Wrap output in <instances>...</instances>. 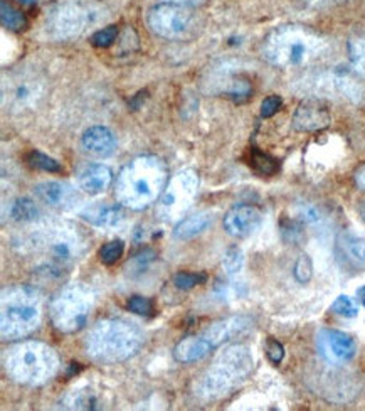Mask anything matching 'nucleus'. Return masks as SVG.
Here are the masks:
<instances>
[{"mask_svg": "<svg viewBox=\"0 0 365 411\" xmlns=\"http://www.w3.org/2000/svg\"><path fill=\"white\" fill-rule=\"evenodd\" d=\"M165 163L155 155H142L126 163L114 184V195L123 207L142 211L160 199L167 187Z\"/></svg>", "mask_w": 365, "mask_h": 411, "instance_id": "1", "label": "nucleus"}, {"mask_svg": "<svg viewBox=\"0 0 365 411\" xmlns=\"http://www.w3.org/2000/svg\"><path fill=\"white\" fill-rule=\"evenodd\" d=\"M29 245L33 251L44 257L35 271H41L49 278H58L62 277L67 266L83 257L86 243L78 227L59 223L39 227L31 236Z\"/></svg>", "mask_w": 365, "mask_h": 411, "instance_id": "2", "label": "nucleus"}, {"mask_svg": "<svg viewBox=\"0 0 365 411\" xmlns=\"http://www.w3.org/2000/svg\"><path fill=\"white\" fill-rule=\"evenodd\" d=\"M327 49V41L315 31L301 26H285L266 38L263 54L278 67H300L319 61Z\"/></svg>", "mask_w": 365, "mask_h": 411, "instance_id": "3", "label": "nucleus"}, {"mask_svg": "<svg viewBox=\"0 0 365 411\" xmlns=\"http://www.w3.org/2000/svg\"><path fill=\"white\" fill-rule=\"evenodd\" d=\"M144 346V332L133 322L105 319L90 330L85 341L88 356L100 364H117L133 357Z\"/></svg>", "mask_w": 365, "mask_h": 411, "instance_id": "4", "label": "nucleus"}, {"mask_svg": "<svg viewBox=\"0 0 365 411\" xmlns=\"http://www.w3.org/2000/svg\"><path fill=\"white\" fill-rule=\"evenodd\" d=\"M253 366L255 361L248 347L243 344L228 347L202 374L196 386L197 396L204 401H216L228 396L251 374Z\"/></svg>", "mask_w": 365, "mask_h": 411, "instance_id": "5", "label": "nucleus"}, {"mask_svg": "<svg viewBox=\"0 0 365 411\" xmlns=\"http://www.w3.org/2000/svg\"><path fill=\"white\" fill-rule=\"evenodd\" d=\"M3 368L7 376L19 385L41 386L58 373L59 357L44 342L24 341L7 349Z\"/></svg>", "mask_w": 365, "mask_h": 411, "instance_id": "6", "label": "nucleus"}, {"mask_svg": "<svg viewBox=\"0 0 365 411\" xmlns=\"http://www.w3.org/2000/svg\"><path fill=\"white\" fill-rule=\"evenodd\" d=\"M42 297L33 287H10L2 292L0 332L2 339L29 336L41 324Z\"/></svg>", "mask_w": 365, "mask_h": 411, "instance_id": "7", "label": "nucleus"}, {"mask_svg": "<svg viewBox=\"0 0 365 411\" xmlns=\"http://www.w3.org/2000/svg\"><path fill=\"white\" fill-rule=\"evenodd\" d=\"M93 307V290L85 283H71L51 303V321L59 332H78L88 322Z\"/></svg>", "mask_w": 365, "mask_h": 411, "instance_id": "8", "label": "nucleus"}, {"mask_svg": "<svg viewBox=\"0 0 365 411\" xmlns=\"http://www.w3.org/2000/svg\"><path fill=\"white\" fill-rule=\"evenodd\" d=\"M199 189V177L194 170L184 169L170 179L157 204V214L165 223H178L194 204Z\"/></svg>", "mask_w": 365, "mask_h": 411, "instance_id": "9", "label": "nucleus"}, {"mask_svg": "<svg viewBox=\"0 0 365 411\" xmlns=\"http://www.w3.org/2000/svg\"><path fill=\"white\" fill-rule=\"evenodd\" d=\"M192 22V12L184 3L162 2L148 14V26L157 35L165 39L182 38Z\"/></svg>", "mask_w": 365, "mask_h": 411, "instance_id": "10", "label": "nucleus"}, {"mask_svg": "<svg viewBox=\"0 0 365 411\" xmlns=\"http://www.w3.org/2000/svg\"><path fill=\"white\" fill-rule=\"evenodd\" d=\"M93 12L81 3H62L47 15V31L58 39H71L79 35L93 22Z\"/></svg>", "mask_w": 365, "mask_h": 411, "instance_id": "11", "label": "nucleus"}, {"mask_svg": "<svg viewBox=\"0 0 365 411\" xmlns=\"http://www.w3.org/2000/svg\"><path fill=\"white\" fill-rule=\"evenodd\" d=\"M316 349L328 364L342 366L354 359L357 344L354 339L342 330L321 329L316 334Z\"/></svg>", "mask_w": 365, "mask_h": 411, "instance_id": "12", "label": "nucleus"}, {"mask_svg": "<svg viewBox=\"0 0 365 411\" xmlns=\"http://www.w3.org/2000/svg\"><path fill=\"white\" fill-rule=\"evenodd\" d=\"M263 214L256 206L237 204L224 216V229L232 238H248L260 229Z\"/></svg>", "mask_w": 365, "mask_h": 411, "instance_id": "13", "label": "nucleus"}, {"mask_svg": "<svg viewBox=\"0 0 365 411\" xmlns=\"http://www.w3.org/2000/svg\"><path fill=\"white\" fill-rule=\"evenodd\" d=\"M330 111L327 105L316 98L301 102L293 115V127L298 131H316L330 125Z\"/></svg>", "mask_w": 365, "mask_h": 411, "instance_id": "14", "label": "nucleus"}, {"mask_svg": "<svg viewBox=\"0 0 365 411\" xmlns=\"http://www.w3.org/2000/svg\"><path fill=\"white\" fill-rule=\"evenodd\" d=\"M34 194L39 201L54 209H71L79 199L73 186L56 181L37 184L34 187Z\"/></svg>", "mask_w": 365, "mask_h": 411, "instance_id": "15", "label": "nucleus"}, {"mask_svg": "<svg viewBox=\"0 0 365 411\" xmlns=\"http://www.w3.org/2000/svg\"><path fill=\"white\" fill-rule=\"evenodd\" d=\"M249 324H251V319L249 317H244V315H234V317H228L224 319V321L214 322L212 325H209L207 329L202 332V336L210 342L212 349H217V347H221L224 342L231 341L234 336L244 332Z\"/></svg>", "mask_w": 365, "mask_h": 411, "instance_id": "16", "label": "nucleus"}, {"mask_svg": "<svg viewBox=\"0 0 365 411\" xmlns=\"http://www.w3.org/2000/svg\"><path fill=\"white\" fill-rule=\"evenodd\" d=\"M81 145L88 154L94 157H108L117 149V138H114L113 131L106 127H90L88 130L83 134Z\"/></svg>", "mask_w": 365, "mask_h": 411, "instance_id": "17", "label": "nucleus"}, {"mask_svg": "<svg viewBox=\"0 0 365 411\" xmlns=\"http://www.w3.org/2000/svg\"><path fill=\"white\" fill-rule=\"evenodd\" d=\"M81 218L96 227H117L121 225L125 214H123L120 202L118 204L98 202V204L86 207L81 213Z\"/></svg>", "mask_w": 365, "mask_h": 411, "instance_id": "18", "label": "nucleus"}, {"mask_svg": "<svg viewBox=\"0 0 365 411\" xmlns=\"http://www.w3.org/2000/svg\"><path fill=\"white\" fill-rule=\"evenodd\" d=\"M111 179L113 175H111L110 167L103 163H91L79 174V189L90 195L101 194L110 187Z\"/></svg>", "mask_w": 365, "mask_h": 411, "instance_id": "19", "label": "nucleus"}, {"mask_svg": "<svg viewBox=\"0 0 365 411\" xmlns=\"http://www.w3.org/2000/svg\"><path fill=\"white\" fill-rule=\"evenodd\" d=\"M340 257L347 260L348 265L355 266L359 270H365V238L352 231H345L337 239Z\"/></svg>", "mask_w": 365, "mask_h": 411, "instance_id": "20", "label": "nucleus"}, {"mask_svg": "<svg viewBox=\"0 0 365 411\" xmlns=\"http://www.w3.org/2000/svg\"><path fill=\"white\" fill-rule=\"evenodd\" d=\"M212 349L210 342L204 336H189L182 339L180 342L173 349V357L177 359L178 362H197L201 359H204Z\"/></svg>", "mask_w": 365, "mask_h": 411, "instance_id": "21", "label": "nucleus"}, {"mask_svg": "<svg viewBox=\"0 0 365 411\" xmlns=\"http://www.w3.org/2000/svg\"><path fill=\"white\" fill-rule=\"evenodd\" d=\"M210 221H212L210 213H207V211H201V213L192 214V216H187L182 219V221H178L176 225V229H173V236L177 239H182V241L196 238L197 234L204 233V231L207 229Z\"/></svg>", "mask_w": 365, "mask_h": 411, "instance_id": "22", "label": "nucleus"}, {"mask_svg": "<svg viewBox=\"0 0 365 411\" xmlns=\"http://www.w3.org/2000/svg\"><path fill=\"white\" fill-rule=\"evenodd\" d=\"M62 408L67 410H98L100 400L93 389H74L62 400Z\"/></svg>", "mask_w": 365, "mask_h": 411, "instance_id": "23", "label": "nucleus"}, {"mask_svg": "<svg viewBox=\"0 0 365 411\" xmlns=\"http://www.w3.org/2000/svg\"><path fill=\"white\" fill-rule=\"evenodd\" d=\"M348 56H350L352 67L360 76H365V29L357 33L348 39Z\"/></svg>", "mask_w": 365, "mask_h": 411, "instance_id": "24", "label": "nucleus"}, {"mask_svg": "<svg viewBox=\"0 0 365 411\" xmlns=\"http://www.w3.org/2000/svg\"><path fill=\"white\" fill-rule=\"evenodd\" d=\"M0 21L6 29L10 31H24L27 27V19L17 7L12 6L7 0L0 2Z\"/></svg>", "mask_w": 365, "mask_h": 411, "instance_id": "25", "label": "nucleus"}, {"mask_svg": "<svg viewBox=\"0 0 365 411\" xmlns=\"http://www.w3.org/2000/svg\"><path fill=\"white\" fill-rule=\"evenodd\" d=\"M9 216L10 219H14V221H22V223L35 221L39 216V209L31 199L19 198L9 204Z\"/></svg>", "mask_w": 365, "mask_h": 411, "instance_id": "26", "label": "nucleus"}, {"mask_svg": "<svg viewBox=\"0 0 365 411\" xmlns=\"http://www.w3.org/2000/svg\"><path fill=\"white\" fill-rule=\"evenodd\" d=\"M249 163H251L253 169H255L256 172L263 175H273L278 172V169H280V166H278V162L271 157V155L264 154V152L257 149L251 150V162Z\"/></svg>", "mask_w": 365, "mask_h": 411, "instance_id": "27", "label": "nucleus"}, {"mask_svg": "<svg viewBox=\"0 0 365 411\" xmlns=\"http://www.w3.org/2000/svg\"><path fill=\"white\" fill-rule=\"evenodd\" d=\"M29 166L34 167V169L44 170V172H61L62 167L56 159L49 157V155L42 154V152H31L29 154Z\"/></svg>", "mask_w": 365, "mask_h": 411, "instance_id": "28", "label": "nucleus"}, {"mask_svg": "<svg viewBox=\"0 0 365 411\" xmlns=\"http://www.w3.org/2000/svg\"><path fill=\"white\" fill-rule=\"evenodd\" d=\"M123 251H125V243L121 239H114L101 246L100 260L103 265H114L123 257Z\"/></svg>", "mask_w": 365, "mask_h": 411, "instance_id": "29", "label": "nucleus"}, {"mask_svg": "<svg viewBox=\"0 0 365 411\" xmlns=\"http://www.w3.org/2000/svg\"><path fill=\"white\" fill-rule=\"evenodd\" d=\"M332 312L340 315V317L352 319L359 314V307H357L354 298L347 297V295H340V297H337V300L332 303Z\"/></svg>", "mask_w": 365, "mask_h": 411, "instance_id": "30", "label": "nucleus"}, {"mask_svg": "<svg viewBox=\"0 0 365 411\" xmlns=\"http://www.w3.org/2000/svg\"><path fill=\"white\" fill-rule=\"evenodd\" d=\"M207 277L204 273H192V271H180L173 277V285L177 287L178 290H190L194 287L202 285Z\"/></svg>", "mask_w": 365, "mask_h": 411, "instance_id": "31", "label": "nucleus"}, {"mask_svg": "<svg viewBox=\"0 0 365 411\" xmlns=\"http://www.w3.org/2000/svg\"><path fill=\"white\" fill-rule=\"evenodd\" d=\"M118 38V27L117 26H108L103 27V29L96 31L93 35H91V44L94 47H110L111 44L117 41Z\"/></svg>", "mask_w": 365, "mask_h": 411, "instance_id": "32", "label": "nucleus"}, {"mask_svg": "<svg viewBox=\"0 0 365 411\" xmlns=\"http://www.w3.org/2000/svg\"><path fill=\"white\" fill-rule=\"evenodd\" d=\"M222 268L229 277L239 273V270L243 268V253L237 248H229L228 253L224 255V260H222Z\"/></svg>", "mask_w": 365, "mask_h": 411, "instance_id": "33", "label": "nucleus"}, {"mask_svg": "<svg viewBox=\"0 0 365 411\" xmlns=\"http://www.w3.org/2000/svg\"><path fill=\"white\" fill-rule=\"evenodd\" d=\"M293 275H295L296 282L300 283L310 282L313 275V263L308 255H300V258L295 263V268H293Z\"/></svg>", "mask_w": 365, "mask_h": 411, "instance_id": "34", "label": "nucleus"}, {"mask_svg": "<svg viewBox=\"0 0 365 411\" xmlns=\"http://www.w3.org/2000/svg\"><path fill=\"white\" fill-rule=\"evenodd\" d=\"M35 98V86L31 85V83L24 81L17 83L14 86V91H12V99H14L17 105H27V103L34 102Z\"/></svg>", "mask_w": 365, "mask_h": 411, "instance_id": "35", "label": "nucleus"}, {"mask_svg": "<svg viewBox=\"0 0 365 411\" xmlns=\"http://www.w3.org/2000/svg\"><path fill=\"white\" fill-rule=\"evenodd\" d=\"M128 310L137 315H142V317H148L153 312V303L144 295H133L128 300Z\"/></svg>", "mask_w": 365, "mask_h": 411, "instance_id": "36", "label": "nucleus"}, {"mask_svg": "<svg viewBox=\"0 0 365 411\" xmlns=\"http://www.w3.org/2000/svg\"><path fill=\"white\" fill-rule=\"evenodd\" d=\"M281 105H283V99L278 97V95H271V97L264 98L263 103H261V117H273V115H276L280 111Z\"/></svg>", "mask_w": 365, "mask_h": 411, "instance_id": "37", "label": "nucleus"}, {"mask_svg": "<svg viewBox=\"0 0 365 411\" xmlns=\"http://www.w3.org/2000/svg\"><path fill=\"white\" fill-rule=\"evenodd\" d=\"M266 354H268L269 361L273 364H280L285 357V347L276 339H268V342H266Z\"/></svg>", "mask_w": 365, "mask_h": 411, "instance_id": "38", "label": "nucleus"}, {"mask_svg": "<svg viewBox=\"0 0 365 411\" xmlns=\"http://www.w3.org/2000/svg\"><path fill=\"white\" fill-rule=\"evenodd\" d=\"M296 214H298L300 221L307 223V225H315V223H319L320 219H321L320 211L316 209L315 206H312V204L300 206L298 207V213H296Z\"/></svg>", "mask_w": 365, "mask_h": 411, "instance_id": "39", "label": "nucleus"}, {"mask_svg": "<svg viewBox=\"0 0 365 411\" xmlns=\"http://www.w3.org/2000/svg\"><path fill=\"white\" fill-rule=\"evenodd\" d=\"M249 95H251V86H249L248 81H237L234 83V86L229 90V97L234 98V102H246V99L249 98Z\"/></svg>", "mask_w": 365, "mask_h": 411, "instance_id": "40", "label": "nucleus"}, {"mask_svg": "<svg viewBox=\"0 0 365 411\" xmlns=\"http://www.w3.org/2000/svg\"><path fill=\"white\" fill-rule=\"evenodd\" d=\"M355 184L359 186V189L365 191V166H360L355 170Z\"/></svg>", "mask_w": 365, "mask_h": 411, "instance_id": "41", "label": "nucleus"}, {"mask_svg": "<svg viewBox=\"0 0 365 411\" xmlns=\"http://www.w3.org/2000/svg\"><path fill=\"white\" fill-rule=\"evenodd\" d=\"M357 297H359L360 303L365 307V287H360V289L357 290Z\"/></svg>", "mask_w": 365, "mask_h": 411, "instance_id": "42", "label": "nucleus"}, {"mask_svg": "<svg viewBox=\"0 0 365 411\" xmlns=\"http://www.w3.org/2000/svg\"><path fill=\"white\" fill-rule=\"evenodd\" d=\"M19 2H21L22 6H35V3H37V0H19Z\"/></svg>", "mask_w": 365, "mask_h": 411, "instance_id": "43", "label": "nucleus"}, {"mask_svg": "<svg viewBox=\"0 0 365 411\" xmlns=\"http://www.w3.org/2000/svg\"><path fill=\"white\" fill-rule=\"evenodd\" d=\"M310 3H325V2H335V0H307Z\"/></svg>", "mask_w": 365, "mask_h": 411, "instance_id": "44", "label": "nucleus"}, {"mask_svg": "<svg viewBox=\"0 0 365 411\" xmlns=\"http://www.w3.org/2000/svg\"><path fill=\"white\" fill-rule=\"evenodd\" d=\"M164 2H176V3H184V2H196V0H164Z\"/></svg>", "mask_w": 365, "mask_h": 411, "instance_id": "45", "label": "nucleus"}, {"mask_svg": "<svg viewBox=\"0 0 365 411\" xmlns=\"http://www.w3.org/2000/svg\"><path fill=\"white\" fill-rule=\"evenodd\" d=\"M362 214H364V219H365V207L362 209Z\"/></svg>", "mask_w": 365, "mask_h": 411, "instance_id": "46", "label": "nucleus"}]
</instances>
